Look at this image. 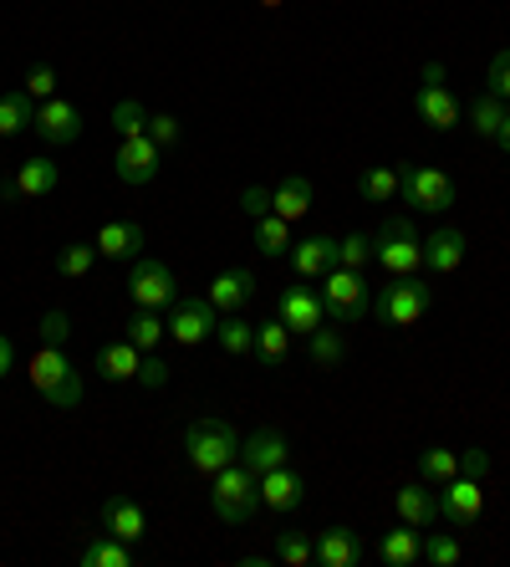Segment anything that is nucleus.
<instances>
[{"mask_svg":"<svg viewBox=\"0 0 510 567\" xmlns=\"http://www.w3.org/2000/svg\"><path fill=\"white\" fill-rule=\"evenodd\" d=\"M287 261L296 266V277H306V281H322L337 266V240L332 236H306V240H296L287 251Z\"/></svg>","mask_w":510,"mask_h":567,"instance_id":"aec40b11","label":"nucleus"},{"mask_svg":"<svg viewBox=\"0 0 510 567\" xmlns=\"http://www.w3.org/2000/svg\"><path fill=\"white\" fill-rule=\"evenodd\" d=\"M138 383H148V389H164L169 383V363L158 353H144V369H138Z\"/></svg>","mask_w":510,"mask_h":567,"instance_id":"09e8293b","label":"nucleus"},{"mask_svg":"<svg viewBox=\"0 0 510 567\" xmlns=\"http://www.w3.org/2000/svg\"><path fill=\"white\" fill-rule=\"evenodd\" d=\"M301 496H306V486H301V475L291 465H275V471L261 475V506H271V512H296Z\"/></svg>","mask_w":510,"mask_h":567,"instance_id":"b1692460","label":"nucleus"},{"mask_svg":"<svg viewBox=\"0 0 510 567\" xmlns=\"http://www.w3.org/2000/svg\"><path fill=\"white\" fill-rule=\"evenodd\" d=\"M82 567H128L133 563V542H118L113 532H103V537H92L87 547L77 553Z\"/></svg>","mask_w":510,"mask_h":567,"instance_id":"c756f323","label":"nucleus"},{"mask_svg":"<svg viewBox=\"0 0 510 567\" xmlns=\"http://www.w3.org/2000/svg\"><path fill=\"white\" fill-rule=\"evenodd\" d=\"M357 195L367 199V205H388L393 195H398V164H373V169L357 174Z\"/></svg>","mask_w":510,"mask_h":567,"instance_id":"7c9ffc66","label":"nucleus"},{"mask_svg":"<svg viewBox=\"0 0 510 567\" xmlns=\"http://www.w3.org/2000/svg\"><path fill=\"white\" fill-rule=\"evenodd\" d=\"M256 246H261V256L281 261V256L296 246V240H291V220H281V215H261V220H256Z\"/></svg>","mask_w":510,"mask_h":567,"instance_id":"473e14b6","label":"nucleus"},{"mask_svg":"<svg viewBox=\"0 0 510 567\" xmlns=\"http://www.w3.org/2000/svg\"><path fill=\"white\" fill-rule=\"evenodd\" d=\"M31 123H37V97H27V93H6V97H0V138L27 133Z\"/></svg>","mask_w":510,"mask_h":567,"instance_id":"2f4dec72","label":"nucleus"},{"mask_svg":"<svg viewBox=\"0 0 510 567\" xmlns=\"http://www.w3.org/2000/svg\"><path fill=\"white\" fill-rule=\"evenodd\" d=\"M11 363H15V343H11V338H6V332H0V379L11 373Z\"/></svg>","mask_w":510,"mask_h":567,"instance_id":"3c124183","label":"nucleus"},{"mask_svg":"<svg viewBox=\"0 0 510 567\" xmlns=\"http://www.w3.org/2000/svg\"><path fill=\"white\" fill-rule=\"evenodd\" d=\"M322 307H327V322L353 328V322L373 317V287H367V277L353 271V266H332L327 277H322Z\"/></svg>","mask_w":510,"mask_h":567,"instance_id":"7ed1b4c3","label":"nucleus"},{"mask_svg":"<svg viewBox=\"0 0 510 567\" xmlns=\"http://www.w3.org/2000/svg\"><path fill=\"white\" fill-rule=\"evenodd\" d=\"M367 261H373V236L353 230V236H342V240H337V266H353V271H363Z\"/></svg>","mask_w":510,"mask_h":567,"instance_id":"ea45409f","label":"nucleus"},{"mask_svg":"<svg viewBox=\"0 0 510 567\" xmlns=\"http://www.w3.org/2000/svg\"><path fill=\"white\" fill-rule=\"evenodd\" d=\"M97 522H103V532H113L118 542H138L148 532V516L133 496H107V502L97 506Z\"/></svg>","mask_w":510,"mask_h":567,"instance_id":"6ab92c4d","label":"nucleus"},{"mask_svg":"<svg viewBox=\"0 0 510 567\" xmlns=\"http://www.w3.org/2000/svg\"><path fill=\"white\" fill-rule=\"evenodd\" d=\"M291 461V445L281 430H256V435L240 440V465H250L256 475L275 471V465H287Z\"/></svg>","mask_w":510,"mask_h":567,"instance_id":"a211bd4d","label":"nucleus"},{"mask_svg":"<svg viewBox=\"0 0 510 567\" xmlns=\"http://www.w3.org/2000/svg\"><path fill=\"white\" fill-rule=\"evenodd\" d=\"M97 256H107V261H138L144 256V225L138 220H107L103 230H97Z\"/></svg>","mask_w":510,"mask_h":567,"instance_id":"f3484780","label":"nucleus"},{"mask_svg":"<svg viewBox=\"0 0 510 567\" xmlns=\"http://www.w3.org/2000/svg\"><path fill=\"white\" fill-rule=\"evenodd\" d=\"M184 455H189V465H195L199 475L225 471L230 461H240V435H236V424H230V420H215V414L195 420L189 430H184Z\"/></svg>","mask_w":510,"mask_h":567,"instance_id":"f03ea898","label":"nucleus"},{"mask_svg":"<svg viewBox=\"0 0 510 567\" xmlns=\"http://www.w3.org/2000/svg\"><path fill=\"white\" fill-rule=\"evenodd\" d=\"M275 317L287 322L291 332L312 338L316 328H327V307H322V291H306V287H287L275 297Z\"/></svg>","mask_w":510,"mask_h":567,"instance_id":"ddd939ff","label":"nucleus"},{"mask_svg":"<svg viewBox=\"0 0 510 567\" xmlns=\"http://www.w3.org/2000/svg\"><path fill=\"white\" fill-rule=\"evenodd\" d=\"M179 118L174 113H158V118H148V138H154L158 148H169V144H179Z\"/></svg>","mask_w":510,"mask_h":567,"instance_id":"de8ad7c7","label":"nucleus"},{"mask_svg":"<svg viewBox=\"0 0 510 567\" xmlns=\"http://www.w3.org/2000/svg\"><path fill=\"white\" fill-rule=\"evenodd\" d=\"M414 107H419V118L429 123L434 133H449L459 123V103L445 87V66H429V72H424V87H419V97H414Z\"/></svg>","mask_w":510,"mask_h":567,"instance_id":"f8f14e48","label":"nucleus"},{"mask_svg":"<svg viewBox=\"0 0 510 567\" xmlns=\"http://www.w3.org/2000/svg\"><path fill=\"white\" fill-rule=\"evenodd\" d=\"M496 144H500V148H506V154H510V113H506V123H500V133H496Z\"/></svg>","mask_w":510,"mask_h":567,"instance_id":"603ef678","label":"nucleus"},{"mask_svg":"<svg viewBox=\"0 0 510 567\" xmlns=\"http://www.w3.org/2000/svg\"><path fill=\"white\" fill-rule=\"evenodd\" d=\"M378 557L388 567H414L424 557V537H419V527H408V522H398L393 532H383L378 537Z\"/></svg>","mask_w":510,"mask_h":567,"instance_id":"bb28decb","label":"nucleus"},{"mask_svg":"<svg viewBox=\"0 0 510 567\" xmlns=\"http://www.w3.org/2000/svg\"><path fill=\"white\" fill-rule=\"evenodd\" d=\"M82 107L77 103H66V97H46V103H37V138L41 144H52V148H66V144H77L82 138Z\"/></svg>","mask_w":510,"mask_h":567,"instance_id":"9d476101","label":"nucleus"},{"mask_svg":"<svg viewBox=\"0 0 510 567\" xmlns=\"http://www.w3.org/2000/svg\"><path fill=\"white\" fill-rule=\"evenodd\" d=\"M256 297V271H246V266H225L220 277L210 281V307L215 312H240V307Z\"/></svg>","mask_w":510,"mask_h":567,"instance_id":"412c9836","label":"nucleus"},{"mask_svg":"<svg viewBox=\"0 0 510 567\" xmlns=\"http://www.w3.org/2000/svg\"><path fill=\"white\" fill-rule=\"evenodd\" d=\"M465 251H470L465 230L445 225V230H434V236L424 240V271H434V277H455L459 266H465Z\"/></svg>","mask_w":510,"mask_h":567,"instance_id":"2eb2a0df","label":"nucleus"},{"mask_svg":"<svg viewBox=\"0 0 510 567\" xmlns=\"http://www.w3.org/2000/svg\"><path fill=\"white\" fill-rule=\"evenodd\" d=\"M62 185V169H56L52 158H27L21 169H15V179H6V195H21V199H46L52 189Z\"/></svg>","mask_w":510,"mask_h":567,"instance_id":"4be33fe9","label":"nucleus"},{"mask_svg":"<svg viewBox=\"0 0 510 567\" xmlns=\"http://www.w3.org/2000/svg\"><path fill=\"white\" fill-rule=\"evenodd\" d=\"M480 512H485V486L475 475H449L439 486V516L449 527H470V522H480Z\"/></svg>","mask_w":510,"mask_h":567,"instance_id":"9b49d317","label":"nucleus"},{"mask_svg":"<svg viewBox=\"0 0 510 567\" xmlns=\"http://www.w3.org/2000/svg\"><path fill=\"white\" fill-rule=\"evenodd\" d=\"M275 563L312 567L316 563V542L306 537V532H275Z\"/></svg>","mask_w":510,"mask_h":567,"instance_id":"4c0bfd02","label":"nucleus"},{"mask_svg":"<svg viewBox=\"0 0 510 567\" xmlns=\"http://www.w3.org/2000/svg\"><path fill=\"white\" fill-rule=\"evenodd\" d=\"M500 123H506V97H496V93L475 97V103H470V128L480 133V138H496Z\"/></svg>","mask_w":510,"mask_h":567,"instance_id":"c9c22d12","label":"nucleus"},{"mask_svg":"<svg viewBox=\"0 0 510 567\" xmlns=\"http://www.w3.org/2000/svg\"><path fill=\"white\" fill-rule=\"evenodd\" d=\"M393 506H398V522H408V527H419V532H429L434 522H439V496L424 491L419 481H414V486H398Z\"/></svg>","mask_w":510,"mask_h":567,"instance_id":"393cba45","label":"nucleus"},{"mask_svg":"<svg viewBox=\"0 0 510 567\" xmlns=\"http://www.w3.org/2000/svg\"><path fill=\"white\" fill-rule=\"evenodd\" d=\"M373 261H378L388 277H419V266H424V240H419V230H414L404 215L383 220L378 236H373Z\"/></svg>","mask_w":510,"mask_h":567,"instance_id":"423d86ee","label":"nucleus"},{"mask_svg":"<svg viewBox=\"0 0 510 567\" xmlns=\"http://www.w3.org/2000/svg\"><path fill=\"white\" fill-rule=\"evenodd\" d=\"M459 475L485 481V475H490V455H485V450H459Z\"/></svg>","mask_w":510,"mask_h":567,"instance_id":"8fccbe9b","label":"nucleus"},{"mask_svg":"<svg viewBox=\"0 0 510 567\" xmlns=\"http://www.w3.org/2000/svg\"><path fill=\"white\" fill-rule=\"evenodd\" d=\"M215 322H220V312L210 307V297H184L169 312V338L179 348H199L215 338Z\"/></svg>","mask_w":510,"mask_h":567,"instance_id":"1a4fd4ad","label":"nucleus"},{"mask_svg":"<svg viewBox=\"0 0 510 567\" xmlns=\"http://www.w3.org/2000/svg\"><path fill=\"white\" fill-rule=\"evenodd\" d=\"M434 291L424 287L419 277H393L388 287H378V297H373V312H378V322H388V328H414L424 312H429Z\"/></svg>","mask_w":510,"mask_h":567,"instance_id":"0eeeda50","label":"nucleus"},{"mask_svg":"<svg viewBox=\"0 0 510 567\" xmlns=\"http://www.w3.org/2000/svg\"><path fill=\"white\" fill-rule=\"evenodd\" d=\"M138 369H144V348H133L128 338L97 348V373H103L107 383H133L138 379Z\"/></svg>","mask_w":510,"mask_h":567,"instance_id":"5701e85b","label":"nucleus"},{"mask_svg":"<svg viewBox=\"0 0 510 567\" xmlns=\"http://www.w3.org/2000/svg\"><path fill=\"white\" fill-rule=\"evenodd\" d=\"M306 210H312V179H306V174H287V179L271 189V215L296 225Z\"/></svg>","mask_w":510,"mask_h":567,"instance_id":"a878e982","label":"nucleus"},{"mask_svg":"<svg viewBox=\"0 0 510 567\" xmlns=\"http://www.w3.org/2000/svg\"><path fill=\"white\" fill-rule=\"evenodd\" d=\"M174 271H169V261H158V256H138L133 261V271H128V297H133V307H174Z\"/></svg>","mask_w":510,"mask_h":567,"instance_id":"6e6552de","label":"nucleus"},{"mask_svg":"<svg viewBox=\"0 0 510 567\" xmlns=\"http://www.w3.org/2000/svg\"><path fill=\"white\" fill-rule=\"evenodd\" d=\"M92 261H97V246H92V240H72V246H62V251H56V271H62L66 281L87 277Z\"/></svg>","mask_w":510,"mask_h":567,"instance_id":"58836bf2","label":"nucleus"},{"mask_svg":"<svg viewBox=\"0 0 510 567\" xmlns=\"http://www.w3.org/2000/svg\"><path fill=\"white\" fill-rule=\"evenodd\" d=\"M37 332H41V343H46V348H66V338H72V322H66L62 307H52V312L41 317Z\"/></svg>","mask_w":510,"mask_h":567,"instance_id":"a18cd8bd","label":"nucleus"},{"mask_svg":"<svg viewBox=\"0 0 510 567\" xmlns=\"http://www.w3.org/2000/svg\"><path fill=\"white\" fill-rule=\"evenodd\" d=\"M485 93H496V97H506V103H510V47L490 56V72H485Z\"/></svg>","mask_w":510,"mask_h":567,"instance_id":"c03bdc74","label":"nucleus"},{"mask_svg":"<svg viewBox=\"0 0 510 567\" xmlns=\"http://www.w3.org/2000/svg\"><path fill=\"white\" fill-rule=\"evenodd\" d=\"M56 87H62V82H56V66H46V62H37V66L27 72V78H21V93L37 97V103L56 97Z\"/></svg>","mask_w":510,"mask_h":567,"instance_id":"79ce46f5","label":"nucleus"},{"mask_svg":"<svg viewBox=\"0 0 510 567\" xmlns=\"http://www.w3.org/2000/svg\"><path fill=\"white\" fill-rule=\"evenodd\" d=\"M306 358H312L316 369H337L342 358H347V338H342L337 328H316L312 338H306Z\"/></svg>","mask_w":510,"mask_h":567,"instance_id":"72a5a7b5","label":"nucleus"},{"mask_svg":"<svg viewBox=\"0 0 510 567\" xmlns=\"http://www.w3.org/2000/svg\"><path fill=\"white\" fill-rule=\"evenodd\" d=\"M398 195H404V205H414L424 215H445L459 205V185L445 169H429V164H398Z\"/></svg>","mask_w":510,"mask_h":567,"instance_id":"39448f33","label":"nucleus"},{"mask_svg":"<svg viewBox=\"0 0 510 567\" xmlns=\"http://www.w3.org/2000/svg\"><path fill=\"white\" fill-rule=\"evenodd\" d=\"M240 210H246L250 220L271 215V189H266V185H246V189H240Z\"/></svg>","mask_w":510,"mask_h":567,"instance_id":"49530a36","label":"nucleus"},{"mask_svg":"<svg viewBox=\"0 0 510 567\" xmlns=\"http://www.w3.org/2000/svg\"><path fill=\"white\" fill-rule=\"evenodd\" d=\"M424 563L429 567H455L459 563V537H449V532H429V537H424Z\"/></svg>","mask_w":510,"mask_h":567,"instance_id":"a19ab883","label":"nucleus"},{"mask_svg":"<svg viewBox=\"0 0 510 567\" xmlns=\"http://www.w3.org/2000/svg\"><path fill=\"white\" fill-rule=\"evenodd\" d=\"M419 475L429 486H445L449 475H459V450H445V445L419 450Z\"/></svg>","mask_w":510,"mask_h":567,"instance_id":"e433bc0d","label":"nucleus"},{"mask_svg":"<svg viewBox=\"0 0 510 567\" xmlns=\"http://www.w3.org/2000/svg\"><path fill=\"white\" fill-rule=\"evenodd\" d=\"M164 332H169V322H164L154 307H138V317L128 322V343L144 348V353H154V348L164 343Z\"/></svg>","mask_w":510,"mask_h":567,"instance_id":"f704fd0d","label":"nucleus"},{"mask_svg":"<svg viewBox=\"0 0 510 567\" xmlns=\"http://www.w3.org/2000/svg\"><path fill=\"white\" fill-rule=\"evenodd\" d=\"M158 158H164V148L148 138V133H138V138H123L118 154H113V174H118L123 185H148L158 174Z\"/></svg>","mask_w":510,"mask_h":567,"instance_id":"4468645a","label":"nucleus"},{"mask_svg":"<svg viewBox=\"0 0 510 567\" xmlns=\"http://www.w3.org/2000/svg\"><path fill=\"white\" fill-rule=\"evenodd\" d=\"M113 128H118V138H138V133H148V113L133 97H123L118 107H113Z\"/></svg>","mask_w":510,"mask_h":567,"instance_id":"37998d69","label":"nucleus"},{"mask_svg":"<svg viewBox=\"0 0 510 567\" xmlns=\"http://www.w3.org/2000/svg\"><path fill=\"white\" fill-rule=\"evenodd\" d=\"M210 481H215V491H210L215 516H220L225 527H246L250 516H256V506H261V475L250 471V465L230 461L225 471H215Z\"/></svg>","mask_w":510,"mask_h":567,"instance_id":"f257e3e1","label":"nucleus"},{"mask_svg":"<svg viewBox=\"0 0 510 567\" xmlns=\"http://www.w3.org/2000/svg\"><path fill=\"white\" fill-rule=\"evenodd\" d=\"M363 557H367V542L353 527H327L316 537V567H357Z\"/></svg>","mask_w":510,"mask_h":567,"instance_id":"dca6fc26","label":"nucleus"},{"mask_svg":"<svg viewBox=\"0 0 510 567\" xmlns=\"http://www.w3.org/2000/svg\"><path fill=\"white\" fill-rule=\"evenodd\" d=\"M215 343H220L230 358L256 353V322H250V317H240V312H225L220 322H215Z\"/></svg>","mask_w":510,"mask_h":567,"instance_id":"cd10ccee","label":"nucleus"},{"mask_svg":"<svg viewBox=\"0 0 510 567\" xmlns=\"http://www.w3.org/2000/svg\"><path fill=\"white\" fill-rule=\"evenodd\" d=\"M31 383H37V394L52 404V410H77L82 404V373L72 369V358L62 348H37L31 358Z\"/></svg>","mask_w":510,"mask_h":567,"instance_id":"20e7f679","label":"nucleus"},{"mask_svg":"<svg viewBox=\"0 0 510 567\" xmlns=\"http://www.w3.org/2000/svg\"><path fill=\"white\" fill-rule=\"evenodd\" d=\"M256 358H261V363H271V369H281V363L291 358V328L281 322V317L256 322Z\"/></svg>","mask_w":510,"mask_h":567,"instance_id":"c85d7f7f","label":"nucleus"}]
</instances>
